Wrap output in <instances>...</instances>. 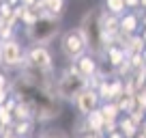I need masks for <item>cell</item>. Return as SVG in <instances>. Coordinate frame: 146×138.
<instances>
[{"instance_id":"obj_1","label":"cell","mask_w":146,"mask_h":138,"mask_svg":"<svg viewBox=\"0 0 146 138\" xmlns=\"http://www.w3.org/2000/svg\"><path fill=\"white\" fill-rule=\"evenodd\" d=\"M80 30L86 39V50L101 60L105 50H108L105 35H103V28H101V9H88L84 13L82 22H80Z\"/></svg>"},{"instance_id":"obj_12","label":"cell","mask_w":146,"mask_h":138,"mask_svg":"<svg viewBox=\"0 0 146 138\" xmlns=\"http://www.w3.org/2000/svg\"><path fill=\"white\" fill-rule=\"evenodd\" d=\"M99 110H101V115H103L105 121H118L120 110H118V104H116V101H101Z\"/></svg>"},{"instance_id":"obj_19","label":"cell","mask_w":146,"mask_h":138,"mask_svg":"<svg viewBox=\"0 0 146 138\" xmlns=\"http://www.w3.org/2000/svg\"><path fill=\"white\" fill-rule=\"evenodd\" d=\"M135 104H137V108H140V110L146 112V84L135 91Z\"/></svg>"},{"instance_id":"obj_22","label":"cell","mask_w":146,"mask_h":138,"mask_svg":"<svg viewBox=\"0 0 146 138\" xmlns=\"http://www.w3.org/2000/svg\"><path fill=\"white\" fill-rule=\"evenodd\" d=\"M0 88L11 91V78H9V71H7V69H0Z\"/></svg>"},{"instance_id":"obj_6","label":"cell","mask_w":146,"mask_h":138,"mask_svg":"<svg viewBox=\"0 0 146 138\" xmlns=\"http://www.w3.org/2000/svg\"><path fill=\"white\" fill-rule=\"evenodd\" d=\"M60 52H62V56L69 58L71 63L78 58V56H82L84 52H88L86 50V39H84L80 26H73V28H69V30L62 32V37H60Z\"/></svg>"},{"instance_id":"obj_18","label":"cell","mask_w":146,"mask_h":138,"mask_svg":"<svg viewBox=\"0 0 146 138\" xmlns=\"http://www.w3.org/2000/svg\"><path fill=\"white\" fill-rule=\"evenodd\" d=\"M39 136L41 138H73L60 127H47V129H43V132H39Z\"/></svg>"},{"instance_id":"obj_21","label":"cell","mask_w":146,"mask_h":138,"mask_svg":"<svg viewBox=\"0 0 146 138\" xmlns=\"http://www.w3.org/2000/svg\"><path fill=\"white\" fill-rule=\"evenodd\" d=\"M11 37H15V28H13V26H7V24H2V26H0V41L11 39Z\"/></svg>"},{"instance_id":"obj_11","label":"cell","mask_w":146,"mask_h":138,"mask_svg":"<svg viewBox=\"0 0 146 138\" xmlns=\"http://www.w3.org/2000/svg\"><path fill=\"white\" fill-rule=\"evenodd\" d=\"M84 121H86L88 132H97V134H101V129H103V123H105V119H103V115H101L99 108H95L90 115H86V117H84ZM101 136H103V134H101Z\"/></svg>"},{"instance_id":"obj_25","label":"cell","mask_w":146,"mask_h":138,"mask_svg":"<svg viewBox=\"0 0 146 138\" xmlns=\"http://www.w3.org/2000/svg\"><path fill=\"white\" fill-rule=\"evenodd\" d=\"M78 138H103L101 134H97V132H84L82 136H78Z\"/></svg>"},{"instance_id":"obj_16","label":"cell","mask_w":146,"mask_h":138,"mask_svg":"<svg viewBox=\"0 0 146 138\" xmlns=\"http://www.w3.org/2000/svg\"><path fill=\"white\" fill-rule=\"evenodd\" d=\"M137 129H140V127H137V125L133 123V121L129 119L127 115H125V119H120V121H118V132L123 134L125 138H133V136L137 134Z\"/></svg>"},{"instance_id":"obj_24","label":"cell","mask_w":146,"mask_h":138,"mask_svg":"<svg viewBox=\"0 0 146 138\" xmlns=\"http://www.w3.org/2000/svg\"><path fill=\"white\" fill-rule=\"evenodd\" d=\"M9 95H11V91H7V88H0V104H5V101L9 99Z\"/></svg>"},{"instance_id":"obj_32","label":"cell","mask_w":146,"mask_h":138,"mask_svg":"<svg viewBox=\"0 0 146 138\" xmlns=\"http://www.w3.org/2000/svg\"><path fill=\"white\" fill-rule=\"evenodd\" d=\"M36 138H41V136H36Z\"/></svg>"},{"instance_id":"obj_4","label":"cell","mask_w":146,"mask_h":138,"mask_svg":"<svg viewBox=\"0 0 146 138\" xmlns=\"http://www.w3.org/2000/svg\"><path fill=\"white\" fill-rule=\"evenodd\" d=\"M26 63V48L15 37L0 41V67L5 69H22Z\"/></svg>"},{"instance_id":"obj_8","label":"cell","mask_w":146,"mask_h":138,"mask_svg":"<svg viewBox=\"0 0 146 138\" xmlns=\"http://www.w3.org/2000/svg\"><path fill=\"white\" fill-rule=\"evenodd\" d=\"M73 65H75V69H78V74L84 76L86 80L99 76V58L92 56L90 52H84L82 56H78V58L73 60Z\"/></svg>"},{"instance_id":"obj_28","label":"cell","mask_w":146,"mask_h":138,"mask_svg":"<svg viewBox=\"0 0 146 138\" xmlns=\"http://www.w3.org/2000/svg\"><path fill=\"white\" fill-rule=\"evenodd\" d=\"M140 22H142V28H146V11H144V15H140Z\"/></svg>"},{"instance_id":"obj_29","label":"cell","mask_w":146,"mask_h":138,"mask_svg":"<svg viewBox=\"0 0 146 138\" xmlns=\"http://www.w3.org/2000/svg\"><path fill=\"white\" fill-rule=\"evenodd\" d=\"M133 138H146V134H144V132H140V129H137V134H135V136H133Z\"/></svg>"},{"instance_id":"obj_31","label":"cell","mask_w":146,"mask_h":138,"mask_svg":"<svg viewBox=\"0 0 146 138\" xmlns=\"http://www.w3.org/2000/svg\"><path fill=\"white\" fill-rule=\"evenodd\" d=\"M140 132H144V134H146V121H144V123L140 125Z\"/></svg>"},{"instance_id":"obj_2","label":"cell","mask_w":146,"mask_h":138,"mask_svg":"<svg viewBox=\"0 0 146 138\" xmlns=\"http://www.w3.org/2000/svg\"><path fill=\"white\" fill-rule=\"evenodd\" d=\"M86 86H88V80L84 78V76H80L78 69H75V65L71 63L62 74H60V78H56L54 91H56V97H58V99L71 104Z\"/></svg>"},{"instance_id":"obj_7","label":"cell","mask_w":146,"mask_h":138,"mask_svg":"<svg viewBox=\"0 0 146 138\" xmlns=\"http://www.w3.org/2000/svg\"><path fill=\"white\" fill-rule=\"evenodd\" d=\"M71 104H73V108H75V112H78L80 117H86V115H90L95 108H99L101 99H99V93H97L95 88L86 86L75 99L71 101Z\"/></svg>"},{"instance_id":"obj_20","label":"cell","mask_w":146,"mask_h":138,"mask_svg":"<svg viewBox=\"0 0 146 138\" xmlns=\"http://www.w3.org/2000/svg\"><path fill=\"white\" fill-rule=\"evenodd\" d=\"M7 123H13V115L5 104H0V125H7Z\"/></svg>"},{"instance_id":"obj_17","label":"cell","mask_w":146,"mask_h":138,"mask_svg":"<svg viewBox=\"0 0 146 138\" xmlns=\"http://www.w3.org/2000/svg\"><path fill=\"white\" fill-rule=\"evenodd\" d=\"M36 19H39V13H36L32 7H24L22 15H19V24H22V26H30V24H35Z\"/></svg>"},{"instance_id":"obj_5","label":"cell","mask_w":146,"mask_h":138,"mask_svg":"<svg viewBox=\"0 0 146 138\" xmlns=\"http://www.w3.org/2000/svg\"><path fill=\"white\" fill-rule=\"evenodd\" d=\"M28 67L39 69L43 74H52L56 67L54 54L50 52V48L43 46V43H30V48H26V63Z\"/></svg>"},{"instance_id":"obj_26","label":"cell","mask_w":146,"mask_h":138,"mask_svg":"<svg viewBox=\"0 0 146 138\" xmlns=\"http://www.w3.org/2000/svg\"><path fill=\"white\" fill-rule=\"evenodd\" d=\"M103 138H125V136H123V134H120V132H118V127H116V129H114V132H110V134H108V136H103Z\"/></svg>"},{"instance_id":"obj_9","label":"cell","mask_w":146,"mask_h":138,"mask_svg":"<svg viewBox=\"0 0 146 138\" xmlns=\"http://www.w3.org/2000/svg\"><path fill=\"white\" fill-rule=\"evenodd\" d=\"M32 9L39 17H60L64 11V0H36Z\"/></svg>"},{"instance_id":"obj_23","label":"cell","mask_w":146,"mask_h":138,"mask_svg":"<svg viewBox=\"0 0 146 138\" xmlns=\"http://www.w3.org/2000/svg\"><path fill=\"white\" fill-rule=\"evenodd\" d=\"M125 7H127V11H137L140 9V0H125Z\"/></svg>"},{"instance_id":"obj_27","label":"cell","mask_w":146,"mask_h":138,"mask_svg":"<svg viewBox=\"0 0 146 138\" xmlns=\"http://www.w3.org/2000/svg\"><path fill=\"white\" fill-rule=\"evenodd\" d=\"M35 2L36 0H19V5H24V7H35Z\"/></svg>"},{"instance_id":"obj_30","label":"cell","mask_w":146,"mask_h":138,"mask_svg":"<svg viewBox=\"0 0 146 138\" xmlns=\"http://www.w3.org/2000/svg\"><path fill=\"white\" fill-rule=\"evenodd\" d=\"M142 39H144V46H146V28H142Z\"/></svg>"},{"instance_id":"obj_13","label":"cell","mask_w":146,"mask_h":138,"mask_svg":"<svg viewBox=\"0 0 146 138\" xmlns=\"http://www.w3.org/2000/svg\"><path fill=\"white\" fill-rule=\"evenodd\" d=\"M103 11L110 13V15L120 17V15L127 11V7H125V0H103Z\"/></svg>"},{"instance_id":"obj_3","label":"cell","mask_w":146,"mask_h":138,"mask_svg":"<svg viewBox=\"0 0 146 138\" xmlns=\"http://www.w3.org/2000/svg\"><path fill=\"white\" fill-rule=\"evenodd\" d=\"M60 19L62 17H39L35 24L24 26L26 30V39L30 43H43L47 46L60 35Z\"/></svg>"},{"instance_id":"obj_10","label":"cell","mask_w":146,"mask_h":138,"mask_svg":"<svg viewBox=\"0 0 146 138\" xmlns=\"http://www.w3.org/2000/svg\"><path fill=\"white\" fill-rule=\"evenodd\" d=\"M140 28H142L140 13H135V11H125L118 17V30L123 35H135Z\"/></svg>"},{"instance_id":"obj_15","label":"cell","mask_w":146,"mask_h":138,"mask_svg":"<svg viewBox=\"0 0 146 138\" xmlns=\"http://www.w3.org/2000/svg\"><path fill=\"white\" fill-rule=\"evenodd\" d=\"M32 119H26V121H13V132L17 138H28L32 134Z\"/></svg>"},{"instance_id":"obj_14","label":"cell","mask_w":146,"mask_h":138,"mask_svg":"<svg viewBox=\"0 0 146 138\" xmlns=\"http://www.w3.org/2000/svg\"><path fill=\"white\" fill-rule=\"evenodd\" d=\"M116 104H118V110L120 112H125V115H129V112H133L137 108V104H135V93L133 95H120L118 99H116Z\"/></svg>"}]
</instances>
